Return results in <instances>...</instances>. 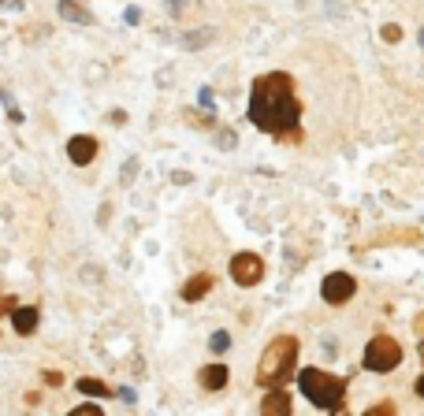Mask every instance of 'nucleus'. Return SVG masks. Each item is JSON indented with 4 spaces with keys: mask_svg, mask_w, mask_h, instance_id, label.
Returning a JSON list of instances; mask_svg holds the SVG:
<instances>
[{
    "mask_svg": "<svg viewBox=\"0 0 424 416\" xmlns=\"http://www.w3.org/2000/svg\"><path fill=\"white\" fill-rule=\"evenodd\" d=\"M250 123L272 138H290L302 123V97L287 71L257 75L250 86Z\"/></svg>",
    "mask_w": 424,
    "mask_h": 416,
    "instance_id": "obj_1",
    "label": "nucleus"
},
{
    "mask_svg": "<svg viewBox=\"0 0 424 416\" xmlns=\"http://www.w3.org/2000/svg\"><path fill=\"white\" fill-rule=\"evenodd\" d=\"M298 372V338L295 335H275L265 353L257 361V387H287V379Z\"/></svg>",
    "mask_w": 424,
    "mask_h": 416,
    "instance_id": "obj_2",
    "label": "nucleus"
},
{
    "mask_svg": "<svg viewBox=\"0 0 424 416\" xmlns=\"http://www.w3.org/2000/svg\"><path fill=\"white\" fill-rule=\"evenodd\" d=\"M298 387L317 409H328V412H339L342 402H346V383L332 372H324V368H302Z\"/></svg>",
    "mask_w": 424,
    "mask_h": 416,
    "instance_id": "obj_3",
    "label": "nucleus"
},
{
    "mask_svg": "<svg viewBox=\"0 0 424 416\" xmlns=\"http://www.w3.org/2000/svg\"><path fill=\"white\" fill-rule=\"evenodd\" d=\"M398 364H402V342L398 338H391V335L369 338V346H365V368L369 372L387 375V372H395Z\"/></svg>",
    "mask_w": 424,
    "mask_h": 416,
    "instance_id": "obj_4",
    "label": "nucleus"
},
{
    "mask_svg": "<svg viewBox=\"0 0 424 416\" xmlns=\"http://www.w3.org/2000/svg\"><path fill=\"white\" fill-rule=\"evenodd\" d=\"M357 294V279L350 275V272H332V275H324V282H320V297L328 305H346L350 297Z\"/></svg>",
    "mask_w": 424,
    "mask_h": 416,
    "instance_id": "obj_5",
    "label": "nucleus"
},
{
    "mask_svg": "<svg viewBox=\"0 0 424 416\" xmlns=\"http://www.w3.org/2000/svg\"><path fill=\"white\" fill-rule=\"evenodd\" d=\"M231 279L238 287H257V282L265 279V260L257 253H235L231 257Z\"/></svg>",
    "mask_w": 424,
    "mask_h": 416,
    "instance_id": "obj_6",
    "label": "nucleus"
},
{
    "mask_svg": "<svg viewBox=\"0 0 424 416\" xmlns=\"http://www.w3.org/2000/svg\"><path fill=\"white\" fill-rule=\"evenodd\" d=\"M68 160L75 164V168H90V164L97 160V138L93 134H75L68 142Z\"/></svg>",
    "mask_w": 424,
    "mask_h": 416,
    "instance_id": "obj_7",
    "label": "nucleus"
},
{
    "mask_svg": "<svg viewBox=\"0 0 424 416\" xmlns=\"http://www.w3.org/2000/svg\"><path fill=\"white\" fill-rule=\"evenodd\" d=\"M260 416H295V402L283 387H272L260 398Z\"/></svg>",
    "mask_w": 424,
    "mask_h": 416,
    "instance_id": "obj_8",
    "label": "nucleus"
},
{
    "mask_svg": "<svg viewBox=\"0 0 424 416\" xmlns=\"http://www.w3.org/2000/svg\"><path fill=\"white\" fill-rule=\"evenodd\" d=\"M198 383H201L205 390L216 394V390H223L227 383H231V372H227V364H223V361H212V364H205V368L198 372Z\"/></svg>",
    "mask_w": 424,
    "mask_h": 416,
    "instance_id": "obj_9",
    "label": "nucleus"
},
{
    "mask_svg": "<svg viewBox=\"0 0 424 416\" xmlns=\"http://www.w3.org/2000/svg\"><path fill=\"white\" fill-rule=\"evenodd\" d=\"M38 320H41V312L34 305H15V312H11V327H15V335H23V338H30L38 331Z\"/></svg>",
    "mask_w": 424,
    "mask_h": 416,
    "instance_id": "obj_10",
    "label": "nucleus"
},
{
    "mask_svg": "<svg viewBox=\"0 0 424 416\" xmlns=\"http://www.w3.org/2000/svg\"><path fill=\"white\" fill-rule=\"evenodd\" d=\"M212 287H216V279H212L208 272H198V275H194V279H186V287H183V302H201V297L212 290Z\"/></svg>",
    "mask_w": 424,
    "mask_h": 416,
    "instance_id": "obj_11",
    "label": "nucleus"
},
{
    "mask_svg": "<svg viewBox=\"0 0 424 416\" xmlns=\"http://www.w3.org/2000/svg\"><path fill=\"white\" fill-rule=\"evenodd\" d=\"M60 19H68V23H78V26H90L93 23V15H90V8H83L78 0H60Z\"/></svg>",
    "mask_w": 424,
    "mask_h": 416,
    "instance_id": "obj_12",
    "label": "nucleus"
},
{
    "mask_svg": "<svg viewBox=\"0 0 424 416\" xmlns=\"http://www.w3.org/2000/svg\"><path fill=\"white\" fill-rule=\"evenodd\" d=\"M75 390H83L86 398H112V394H116L112 387H105L101 379H90V375H83V379H78V383H75Z\"/></svg>",
    "mask_w": 424,
    "mask_h": 416,
    "instance_id": "obj_13",
    "label": "nucleus"
},
{
    "mask_svg": "<svg viewBox=\"0 0 424 416\" xmlns=\"http://www.w3.org/2000/svg\"><path fill=\"white\" fill-rule=\"evenodd\" d=\"M208 41H216V26H201L198 34H183V45H186V48H201V45H208Z\"/></svg>",
    "mask_w": 424,
    "mask_h": 416,
    "instance_id": "obj_14",
    "label": "nucleus"
},
{
    "mask_svg": "<svg viewBox=\"0 0 424 416\" xmlns=\"http://www.w3.org/2000/svg\"><path fill=\"white\" fill-rule=\"evenodd\" d=\"M208 349H212V353H227V349H231V335H227V331H212V335H208Z\"/></svg>",
    "mask_w": 424,
    "mask_h": 416,
    "instance_id": "obj_15",
    "label": "nucleus"
},
{
    "mask_svg": "<svg viewBox=\"0 0 424 416\" xmlns=\"http://www.w3.org/2000/svg\"><path fill=\"white\" fill-rule=\"evenodd\" d=\"M380 38H383L387 45H398V41H402V26H398V23H383V26H380Z\"/></svg>",
    "mask_w": 424,
    "mask_h": 416,
    "instance_id": "obj_16",
    "label": "nucleus"
},
{
    "mask_svg": "<svg viewBox=\"0 0 424 416\" xmlns=\"http://www.w3.org/2000/svg\"><path fill=\"white\" fill-rule=\"evenodd\" d=\"M0 101H4V108H8V119H11V123H23V112L15 108V101H11V93H8V90H0Z\"/></svg>",
    "mask_w": 424,
    "mask_h": 416,
    "instance_id": "obj_17",
    "label": "nucleus"
},
{
    "mask_svg": "<svg viewBox=\"0 0 424 416\" xmlns=\"http://www.w3.org/2000/svg\"><path fill=\"white\" fill-rule=\"evenodd\" d=\"M68 416H105V409H101V405H93V402H86V405H75Z\"/></svg>",
    "mask_w": 424,
    "mask_h": 416,
    "instance_id": "obj_18",
    "label": "nucleus"
},
{
    "mask_svg": "<svg viewBox=\"0 0 424 416\" xmlns=\"http://www.w3.org/2000/svg\"><path fill=\"white\" fill-rule=\"evenodd\" d=\"M134 175H138V160H127L123 171H120V182H123V186H130V182H134Z\"/></svg>",
    "mask_w": 424,
    "mask_h": 416,
    "instance_id": "obj_19",
    "label": "nucleus"
},
{
    "mask_svg": "<svg viewBox=\"0 0 424 416\" xmlns=\"http://www.w3.org/2000/svg\"><path fill=\"white\" fill-rule=\"evenodd\" d=\"M361 416H395V405H391V402H380V405H372V409H365Z\"/></svg>",
    "mask_w": 424,
    "mask_h": 416,
    "instance_id": "obj_20",
    "label": "nucleus"
},
{
    "mask_svg": "<svg viewBox=\"0 0 424 416\" xmlns=\"http://www.w3.org/2000/svg\"><path fill=\"white\" fill-rule=\"evenodd\" d=\"M15 305H19V302H15V294H4V297H0V320H4V316H11Z\"/></svg>",
    "mask_w": 424,
    "mask_h": 416,
    "instance_id": "obj_21",
    "label": "nucleus"
},
{
    "mask_svg": "<svg viewBox=\"0 0 424 416\" xmlns=\"http://www.w3.org/2000/svg\"><path fill=\"white\" fill-rule=\"evenodd\" d=\"M216 142H220V149H235V145H238L235 130H220V134H216Z\"/></svg>",
    "mask_w": 424,
    "mask_h": 416,
    "instance_id": "obj_22",
    "label": "nucleus"
},
{
    "mask_svg": "<svg viewBox=\"0 0 424 416\" xmlns=\"http://www.w3.org/2000/svg\"><path fill=\"white\" fill-rule=\"evenodd\" d=\"M123 19H127L130 26H138V23H142V11H138V8H127V11H123Z\"/></svg>",
    "mask_w": 424,
    "mask_h": 416,
    "instance_id": "obj_23",
    "label": "nucleus"
},
{
    "mask_svg": "<svg viewBox=\"0 0 424 416\" xmlns=\"http://www.w3.org/2000/svg\"><path fill=\"white\" fill-rule=\"evenodd\" d=\"M168 11L175 15V19H179V15H183L186 11V0H168Z\"/></svg>",
    "mask_w": 424,
    "mask_h": 416,
    "instance_id": "obj_24",
    "label": "nucleus"
},
{
    "mask_svg": "<svg viewBox=\"0 0 424 416\" xmlns=\"http://www.w3.org/2000/svg\"><path fill=\"white\" fill-rule=\"evenodd\" d=\"M190 178H194L190 171H171V182H175V186H186Z\"/></svg>",
    "mask_w": 424,
    "mask_h": 416,
    "instance_id": "obj_25",
    "label": "nucleus"
},
{
    "mask_svg": "<svg viewBox=\"0 0 424 416\" xmlns=\"http://www.w3.org/2000/svg\"><path fill=\"white\" fill-rule=\"evenodd\" d=\"M41 379L48 383V387H60V383H63V375H60V372H45Z\"/></svg>",
    "mask_w": 424,
    "mask_h": 416,
    "instance_id": "obj_26",
    "label": "nucleus"
},
{
    "mask_svg": "<svg viewBox=\"0 0 424 416\" xmlns=\"http://www.w3.org/2000/svg\"><path fill=\"white\" fill-rule=\"evenodd\" d=\"M413 331H417V335L424 338V309H420V312L413 316Z\"/></svg>",
    "mask_w": 424,
    "mask_h": 416,
    "instance_id": "obj_27",
    "label": "nucleus"
},
{
    "mask_svg": "<svg viewBox=\"0 0 424 416\" xmlns=\"http://www.w3.org/2000/svg\"><path fill=\"white\" fill-rule=\"evenodd\" d=\"M198 101H201V108H212V90H201Z\"/></svg>",
    "mask_w": 424,
    "mask_h": 416,
    "instance_id": "obj_28",
    "label": "nucleus"
},
{
    "mask_svg": "<svg viewBox=\"0 0 424 416\" xmlns=\"http://www.w3.org/2000/svg\"><path fill=\"white\" fill-rule=\"evenodd\" d=\"M413 390H417V398H424V375H420V379L413 383Z\"/></svg>",
    "mask_w": 424,
    "mask_h": 416,
    "instance_id": "obj_29",
    "label": "nucleus"
},
{
    "mask_svg": "<svg viewBox=\"0 0 424 416\" xmlns=\"http://www.w3.org/2000/svg\"><path fill=\"white\" fill-rule=\"evenodd\" d=\"M420 48H424V26H420Z\"/></svg>",
    "mask_w": 424,
    "mask_h": 416,
    "instance_id": "obj_30",
    "label": "nucleus"
},
{
    "mask_svg": "<svg viewBox=\"0 0 424 416\" xmlns=\"http://www.w3.org/2000/svg\"><path fill=\"white\" fill-rule=\"evenodd\" d=\"M420 361H424V342H420Z\"/></svg>",
    "mask_w": 424,
    "mask_h": 416,
    "instance_id": "obj_31",
    "label": "nucleus"
}]
</instances>
